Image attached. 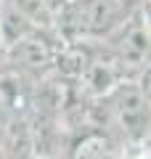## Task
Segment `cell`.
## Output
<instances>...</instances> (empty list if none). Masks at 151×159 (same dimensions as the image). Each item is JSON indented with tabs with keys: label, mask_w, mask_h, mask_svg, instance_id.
I'll list each match as a JSON object with an SVG mask.
<instances>
[{
	"label": "cell",
	"mask_w": 151,
	"mask_h": 159,
	"mask_svg": "<svg viewBox=\"0 0 151 159\" xmlns=\"http://www.w3.org/2000/svg\"><path fill=\"white\" fill-rule=\"evenodd\" d=\"M106 53L125 80H135L149 69V6L133 11L103 43H95Z\"/></svg>",
	"instance_id": "6da1fadb"
},
{
	"label": "cell",
	"mask_w": 151,
	"mask_h": 159,
	"mask_svg": "<svg viewBox=\"0 0 151 159\" xmlns=\"http://www.w3.org/2000/svg\"><path fill=\"white\" fill-rule=\"evenodd\" d=\"M109 127H117L127 141L143 143L149 135V90L138 85V80H122L106 98Z\"/></svg>",
	"instance_id": "7a4b0ae2"
},
{
	"label": "cell",
	"mask_w": 151,
	"mask_h": 159,
	"mask_svg": "<svg viewBox=\"0 0 151 159\" xmlns=\"http://www.w3.org/2000/svg\"><path fill=\"white\" fill-rule=\"evenodd\" d=\"M58 37L48 29H32L29 34L19 37L16 43L3 51L8 66L19 69L21 74H27L29 80H40L45 74L53 72V61H56V51H58Z\"/></svg>",
	"instance_id": "3957f363"
},
{
	"label": "cell",
	"mask_w": 151,
	"mask_h": 159,
	"mask_svg": "<svg viewBox=\"0 0 151 159\" xmlns=\"http://www.w3.org/2000/svg\"><path fill=\"white\" fill-rule=\"evenodd\" d=\"M74 6L85 43H103L130 16V11H125L117 0H74Z\"/></svg>",
	"instance_id": "277c9868"
},
{
	"label": "cell",
	"mask_w": 151,
	"mask_h": 159,
	"mask_svg": "<svg viewBox=\"0 0 151 159\" xmlns=\"http://www.w3.org/2000/svg\"><path fill=\"white\" fill-rule=\"evenodd\" d=\"M122 80L125 77H122V72L117 69V64L95 45L93 58H90L88 69L80 74V80L74 82V88H77V96L82 98V101H101V98H106Z\"/></svg>",
	"instance_id": "5b68a950"
},
{
	"label": "cell",
	"mask_w": 151,
	"mask_h": 159,
	"mask_svg": "<svg viewBox=\"0 0 151 159\" xmlns=\"http://www.w3.org/2000/svg\"><path fill=\"white\" fill-rule=\"evenodd\" d=\"M32 85H34V80H29L27 74H21L19 69L3 64V66H0V111L8 114L11 119L29 117Z\"/></svg>",
	"instance_id": "8992f818"
},
{
	"label": "cell",
	"mask_w": 151,
	"mask_h": 159,
	"mask_svg": "<svg viewBox=\"0 0 151 159\" xmlns=\"http://www.w3.org/2000/svg\"><path fill=\"white\" fill-rule=\"evenodd\" d=\"M114 151L112 130H80L72 133L64 159H114Z\"/></svg>",
	"instance_id": "52a82bcc"
},
{
	"label": "cell",
	"mask_w": 151,
	"mask_h": 159,
	"mask_svg": "<svg viewBox=\"0 0 151 159\" xmlns=\"http://www.w3.org/2000/svg\"><path fill=\"white\" fill-rule=\"evenodd\" d=\"M117 3L125 8V11H130V13H133V11H140V8L149 6V0H117Z\"/></svg>",
	"instance_id": "ba28073f"
},
{
	"label": "cell",
	"mask_w": 151,
	"mask_h": 159,
	"mask_svg": "<svg viewBox=\"0 0 151 159\" xmlns=\"http://www.w3.org/2000/svg\"><path fill=\"white\" fill-rule=\"evenodd\" d=\"M8 122H11V117L0 111V143H3V135H6V130H8Z\"/></svg>",
	"instance_id": "9c48e42d"
},
{
	"label": "cell",
	"mask_w": 151,
	"mask_h": 159,
	"mask_svg": "<svg viewBox=\"0 0 151 159\" xmlns=\"http://www.w3.org/2000/svg\"><path fill=\"white\" fill-rule=\"evenodd\" d=\"M50 3H53V6H58V3H61V0H50Z\"/></svg>",
	"instance_id": "30bf717a"
},
{
	"label": "cell",
	"mask_w": 151,
	"mask_h": 159,
	"mask_svg": "<svg viewBox=\"0 0 151 159\" xmlns=\"http://www.w3.org/2000/svg\"><path fill=\"white\" fill-rule=\"evenodd\" d=\"M0 159H8V157H6V154H3V151H0Z\"/></svg>",
	"instance_id": "8fae6325"
}]
</instances>
